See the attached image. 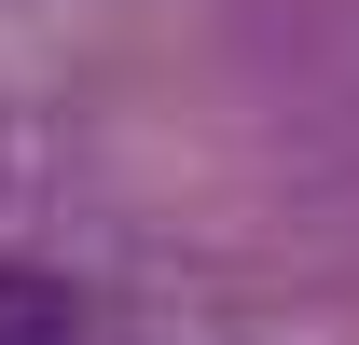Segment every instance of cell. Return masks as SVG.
Listing matches in <instances>:
<instances>
[{
	"label": "cell",
	"instance_id": "cell-1",
	"mask_svg": "<svg viewBox=\"0 0 359 345\" xmlns=\"http://www.w3.org/2000/svg\"><path fill=\"white\" fill-rule=\"evenodd\" d=\"M0 345H83V290L55 262H0Z\"/></svg>",
	"mask_w": 359,
	"mask_h": 345
}]
</instances>
